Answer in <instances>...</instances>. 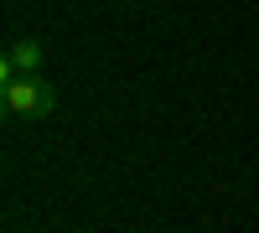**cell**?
<instances>
[{"instance_id": "1", "label": "cell", "mask_w": 259, "mask_h": 233, "mask_svg": "<svg viewBox=\"0 0 259 233\" xmlns=\"http://www.w3.org/2000/svg\"><path fill=\"white\" fill-rule=\"evenodd\" d=\"M0 104H6L11 119H47L57 109V88L41 78H6V88H0Z\"/></svg>"}, {"instance_id": "2", "label": "cell", "mask_w": 259, "mask_h": 233, "mask_svg": "<svg viewBox=\"0 0 259 233\" xmlns=\"http://www.w3.org/2000/svg\"><path fill=\"white\" fill-rule=\"evenodd\" d=\"M41 41L36 36H16L6 47V62H0V78H41Z\"/></svg>"}]
</instances>
